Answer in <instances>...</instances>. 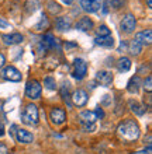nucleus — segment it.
<instances>
[{
  "label": "nucleus",
  "instance_id": "obj_1",
  "mask_svg": "<svg viewBox=\"0 0 152 154\" xmlns=\"http://www.w3.org/2000/svg\"><path fill=\"white\" fill-rule=\"evenodd\" d=\"M117 130H118V136L125 142H135L140 137V126L137 122L131 121V119L121 122Z\"/></svg>",
  "mask_w": 152,
  "mask_h": 154
},
{
  "label": "nucleus",
  "instance_id": "obj_2",
  "mask_svg": "<svg viewBox=\"0 0 152 154\" xmlns=\"http://www.w3.org/2000/svg\"><path fill=\"white\" fill-rule=\"evenodd\" d=\"M40 115H38V108L34 104H28L25 105L23 114H21V121L24 122L25 125H30V126H34L38 123V119Z\"/></svg>",
  "mask_w": 152,
  "mask_h": 154
},
{
  "label": "nucleus",
  "instance_id": "obj_3",
  "mask_svg": "<svg viewBox=\"0 0 152 154\" xmlns=\"http://www.w3.org/2000/svg\"><path fill=\"white\" fill-rule=\"evenodd\" d=\"M96 119L97 118H96L93 111H82L79 114V122H80V125L83 126V129L86 130V132H93L96 129V126H95Z\"/></svg>",
  "mask_w": 152,
  "mask_h": 154
},
{
  "label": "nucleus",
  "instance_id": "obj_4",
  "mask_svg": "<svg viewBox=\"0 0 152 154\" xmlns=\"http://www.w3.org/2000/svg\"><path fill=\"white\" fill-rule=\"evenodd\" d=\"M87 73V63L80 57H76L72 65V76L76 80H83Z\"/></svg>",
  "mask_w": 152,
  "mask_h": 154
},
{
  "label": "nucleus",
  "instance_id": "obj_5",
  "mask_svg": "<svg viewBox=\"0 0 152 154\" xmlns=\"http://www.w3.org/2000/svg\"><path fill=\"white\" fill-rule=\"evenodd\" d=\"M41 84L37 80H28L25 85V95L30 100H38L41 97Z\"/></svg>",
  "mask_w": 152,
  "mask_h": 154
},
{
  "label": "nucleus",
  "instance_id": "obj_6",
  "mask_svg": "<svg viewBox=\"0 0 152 154\" xmlns=\"http://www.w3.org/2000/svg\"><path fill=\"white\" fill-rule=\"evenodd\" d=\"M135 25H137V20L135 17L132 16V14H125L123 17V20H121V31H124L125 34H131L134 29H135Z\"/></svg>",
  "mask_w": 152,
  "mask_h": 154
},
{
  "label": "nucleus",
  "instance_id": "obj_7",
  "mask_svg": "<svg viewBox=\"0 0 152 154\" xmlns=\"http://www.w3.org/2000/svg\"><path fill=\"white\" fill-rule=\"evenodd\" d=\"M40 48L42 51H47V49H59V41L53 37L52 34H47L42 38V42L40 45Z\"/></svg>",
  "mask_w": 152,
  "mask_h": 154
},
{
  "label": "nucleus",
  "instance_id": "obj_8",
  "mask_svg": "<svg viewBox=\"0 0 152 154\" xmlns=\"http://www.w3.org/2000/svg\"><path fill=\"white\" fill-rule=\"evenodd\" d=\"M102 0H80V7L86 13H96L102 8Z\"/></svg>",
  "mask_w": 152,
  "mask_h": 154
},
{
  "label": "nucleus",
  "instance_id": "obj_9",
  "mask_svg": "<svg viewBox=\"0 0 152 154\" xmlns=\"http://www.w3.org/2000/svg\"><path fill=\"white\" fill-rule=\"evenodd\" d=\"M2 76H3V79H6V80L14 81V83L21 80V73L14 66H7V67L3 70V74H2Z\"/></svg>",
  "mask_w": 152,
  "mask_h": 154
},
{
  "label": "nucleus",
  "instance_id": "obj_10",
  "mask_svg": "<svg viewBox=\"0 0 152 154\" xmlns=\"http://www.w3.org/2000/svg\"><path fill=\"white\" fill-rule=\"evenodd\" d=\"M50 119L53 125H62L66 121V112L61 108H53L50 114Z\"/></svg>",
  "mask_w": 152,
  "mask_h": 154
},
{
  "label": "nucleus",
  "instance_id": "obj_11",
  "mask_svg": "<svg viewBox=\"0 0 152 154\" xmlns=\"http://www.w3.org/2000/svg\"><path fill=\"white\" fill-rule=\"evenodd\" d=\"M87 100H89V95L85 90H76L72 95V101L78 106H85L87 104Z\"/></svg>",
  "mask_w": 152,
  "mask_h": 154
},
{
  "label": "nucleus",
  "instance_id": "obj_12",
  "mask_svg": "<svg viewBox=\"0 0 152 154\" xmlns=\"http://www.w3.org/2000/svg\"><path fill=\"white\" fill-rule=\"evenodd\" d=\"M96 81L99 83L100 85H104V87H108V85L113 83V74L107 70H100L99 73L96 74Z\"/></svg>",
  "mask_w": 152,
  "mask_h": 154
},
{
  "label": "nucleus",
  "instance_id": "obj_13",
  "mask_svg": "<svg viewBox=\"0 0 152 154\" xmlns=\"http://www.w3.org/2000/svg\"><path fill=\"white\" fill-rule=\"evenodd\" d=\"M23 35L18 32H14V34H4L2 35V41H3L6 45H17V44H21L23 42Z\"/></svg>",
  "mask_w": 152,
  "mask_h": 154
},
{
  "label": "nucleus",
  "instance_id": "obj_14",
  "mask_svg": "<svg viewBox=\"0 0 152 154\" xmlns=\"http://www.w3.org/2000/svg\"><path fill=\"white\" fill-rule=\"evenodd\" d=\"M134 39H135L137 42H140L142 46H144V45H151V42H152V31L151 29H145V31H142V32H138Z\"/></svg>",
  "mask_w": 152,
  "mask_h": 154
},
{
  "label": "nucleus",
  "instance_id": "obj_15",
  "mask_svg": "<svg viewBox=\"0 0 152 154\" xmlns=\"http://www.w3.org/2000/svg\"><path fill=\"white\" fill-rule=\"evenodd\" d=\"M16 139H17V142H20V143H31L34 140V136L33 133H30L28 130H25V129H17L16 130Z\"/></svg>",
  "mask_w": 152,
  "mask_h": 154
},
{
  "label": "nucleus",
  "instance_id": "obj_16",
  "mask_svg": "<svg viewBox=\"0 0 152 154\" xmlns=\"http://www.w3.org/2000/svg\"><path fill=\"white\" fill-rule=\"evenodd\" d=\"M141 84H142L141 77L140 76H132L131 79H130V81H128V84H127L128 93L137 94L138 93V90H140V87H141Z\"/></svg>",
  "mask_w": 152,
  "mask_h": 154
},
{
  "label": "nucleus",
  "instance_id": "obj_17",
  "mask_svg": "<svg viewBox=\"0 0 152 154\" xmlns=\"http://www.w3.org/2000/svg\"><path fill=\"white\" fill-rule=\"evenodd\" d=\"M93 21L89 18V17H82L80 20L75 24V27H76V29H79V31H83V32H86V31H89V29L93 28Z\"/></svg>",
  "mask_w": 152,
  "mask_h": 154
},
{
  "label": "nucleus",
  "instance_id": "obj_18",
  "mask_svg": "<svg viewBox=\"0 0 152 154\" xmlns=\"http://www.w3.org/2000/svg\"><path fill=\"white\" fill-rule=\"evenodd\" d=\"M124 2H125V0H104V4H102L103 6V13L107 14L110 8H115V10H117V8H120L121 6H123Z\"/></svg>",
  "mask_w": 152,
  "mask_h": 154
},
{
  "label": "nucleus",
  "instance_id": "obj_19",
  "mask_svg": "<svg viewBox=\"0 0 152 154\" xmlns=\"http://www.w3.org/2000/svg\"><path fill=\"white\" fill-rule=\"evenodd\" d=\"M55 27H57L58 31H68V29L72 27V23L68 17H59L57 21H55Z\"/></svg>",
  "mask_w": 152,
  "mask_h": 154
},
{
  "label": "nucleus",
  "instance_id": "obj_20",
  "mask_svg": "<svg viewBox=\"0 0 152 154\" xmlns=\"http://www.w3.org/2000/svg\"><path fill=\"white\" fill-rule=\"evenodd\" d=\"M128 105H130V108H131V111L134 112L135 115H138V116H142V115L147 112V108H145L144 104H140L138 101H128Z\"/></svg>",
  "mask_w": 152,
  "mask_h": 154
},
{
  "label": "nucleus",
  "instance_id": "obj_21",
  "mask_svg": "<svg viewBox=\"0 0 152 154\" xmlns=\"http://www.w3.org/2000/svg\"><path fill=\"white\" fill-rule=\"evenodd\" d=\"M117 69H118V72H121V73L128 72V70L131 69V60H130L128 57H125V56L120 57L118 62H117Z\"/></svg>",
  "mask_w": 152,
  "mask_h": 154
},
{
  "label": "nucleus",
  "instance_id": "obj_22",
  "mask_svg": "<svg viewBox=\"0 0 152 154\" xmlns=\"http://www.w3.org/2000/svg\"><path fill=\"white\" fill-rule=\"evenodd\" d=\"M95 42L96 45H100V46H104V48H110V46L114 45V39H113L111 35H108V37H96Z\"/></svg>",
  "mask_w": 152,
  "mask_h": 154
},
{
  "label": "nucleus",
  "instance_id": "obj_23",
  "mask_svg": "<svg viewBox=\"0 0 152 154\" xmlns=\"http://www.w3.org/2000/svg\"><path fill=\"white\" fill-rule=\"evenodd\" d=\"M69 88H70V84L69 83H63V85H62V90H61V95H62V98H63V101L68 104V106H70L72 105V102H70V100H69Z\"/></svg>",
  "mask_w": 152,
  "mask_h": 154
},
{
  "label": "nucleus",
  "instance_id": "obj_24",
  "mask_svg": "<svg viewBox=\"0 0 152 154\" xmlns=\"http://www.w3.org/2000/svg\"><path fill=\"white\" fill-rule=\"evenodd\" d=\"M141 51H142V45H141L140 42H137L135 39H132L131 44H130V53L134 55V56H137V55H140Z\"/></svg>",
  "mask_w": 152,
  "mask_h": 154
},
{
  "label": "nucleus",
  "instance_id": "obj_25",
  "mask_svg": "<svg viewBox=\"0 0 152 154\" xmlns=\"http://www.w3.org/2000/svg\"><path fill=\"white\" fill-rule=\"evenodd\" d=\"M44 85H45L48 90H55L57 88V81L53 77H45V80H44Z\"/></svg>",
  "mask_w": 152,
  "mask_h": 154
},
{
  "label": "nucleus",
  "instance_id": "obj_26",
  "mask_svg": "<svg viewBox=\"0 0 152 154\" xmlns=\"http://www.w3.org/2000/svg\"><path fill=\"white\" fill-rule=\"evenodd\" d=\"M108 35H111V34L106 25H100L99 29L96 31V37H108Z\"/></svg>",
  "mask_w": 152,
  "mask_h": 154
},
{
  "label": "nucleus",
  "instance_id": "obj_27",
  "mask_svg": "<svg viewBox=\"0 0 152 154\" xmlns=\"http://www.w3.org/2000/svg\"><path fill=\"white\" fill-rule=\"evenodd\" d=\"M48 25H50V23H48V18H47V17L44 16V14H42L41 21H40V24L35 25V29H38V31H41V29L48 28Z\"/></svg>",
  "mask_w": 152,
  "mask_h": 154
},
{
  "label": "nucleus",
  "instance_id": "obj_28",
  "mask_svg": "<svg viewBox=\"0 0 152 154\" xmlns=\"http://www.w3.org/2000/svg\"><path fill=\"white\" fill-rule=\"evenodd\" d=\"M48 8H50V11L52 13V14H58V13L61 11V6L58 3H55V2H52V0L48 2Z\"/></svg>",
  "mask_w": 152,
  "mask_h": 154
},
{
  "label": "nucleus",
  "instance_id": "obj_29",
  "mask_svg": "<svg viewBox=\"0 0 152 154\" xmlns=\"http://www.w3.org/2000/svg\"><path fill=\"white\" fill-rule=\"evenodd\" d=\"M144 90L145 91H148V93H151L152 91V77L148 76L147 79H145L144 81Z\"/></svg>",
  "mask_w": 152,
  "mask_h": 154
},
{
  "label": "nucleus",
  "instance_id": "obj_30",
  "mask_svg": "<svg viewBox=\"0 0 152 154\" xmlns=\"http://www.w3.org/2000/svg\"><path fill=\"white\" fill-rule=\"evenodd\" d=\"M95 115H96V118H97V119H102V118L104 116V111H103L100 106H97V108H96V111H95Z\"/></svg>",
  "mask_w": 152,
  "mask_h": 154
},
{
  "label": "nucleus",
  "instance_id": "obj_31",
  "mask_svg": "<svg viewBox=\"0 0 152 154\" xmlns=\"http://www.w3.org/2000/svg\"><path fill=\"white\" fill-rule=\"evenodd\" d=\"M0 28H10V24L2 17H0Z\"/></svg>",
  "mask_w": 152,
  "mask_h": 154
},
{
  "label": "nucleus",
  "instance_id": "obj_32",
  "mask_svg": "<svg viewBox=\"0 0 152 154\" xmlns=\"http://www.w3.org/2000/svg\"><path fill=\"white\" fill-rule=\"evenodd\" d=\"M8 150H7V146L4 144V143L0 142V154H7Z\"/></svg>",
  "mask_w": 152,
  "mask_h": 154
},
{
  "label": "nucleus",
  "instance_id": "obj_33",
  "mask_svg": "<svg viewBox=\"0 0 152 154\" xmlns=\"http://www.w3.org/2000/svg\"><path fill=\"white\" fill-rule=\"evenodd\" d=\"M135 154H152V150H151V147H147V149H144V150L137 151Z\"/></svg>",
  "mask_w": 152,
  "mask_h": 154
},
{
  "label": "nucleus",
  "instance_id": "obj_34",
  "mask_svg": "<svg viewBox=\"0 0 152 154\" xmlns=\"http://www.w3.org/2000/svg\"><path fill=\"white\" fill-rule=\"evenodd\" d=\"M4 63H6V57H4V55H2V53H0V69L4 66Z\"/></svg>",
  "mask_w": 152,
  "mask_h": 154
},
{
  "label": "nucleus",
  "instance_id": "obj_35",
  "mask_svg": "<svg viewBox=\"0 0 152 154\" xmlns=\"http://www.w3.org/2000/svg\"><path fill=\"white\" fill-rule=\"evenodd\" d=\"M110 95H104V100H103V104H104V105H107V104H108V100H110Z\"/></svg>",
  "mask_w": 152,
  "mask_h": 154
},
{
  "label": "nucleus",
  "instance_id": "obj_36",
  "mask_svg": "<svg viewBox=\"0 0 152 154\" xmlns=\"http://www.w3.org/2000/svg\"><path fill=\"white\" fill-rule=\"evenodd\" d=\"M2 136H4V128H3V125L0 123V137H2Z\"/></svg>",
  "mask_w": 152,
  "mask_h": 154
},
{
  "label": "nucleus",
  "instance_id": "obj_37",
  "mask_svg": "<svg viewBox=\"0 0 152 154\" xmlns=\"http://www.w3.org/2000/svg\"><path fill=\"white\" fill-rule=\"evenodd\" d=\"M62 2H63V3H65V4H68V6H69V4H72V3H73V0H62Z\"/></svg>",
  "mask_w": 152,
  "mask_h": 154
},
{
  "label": "nucleus",
  "instance_id": "obj_38",
  "mask_svg": "<svg viewBox=\"0 0 152 154\" xmlns=\"http://www.w3.org/2000/svg\"><path fill=\"white\" fill-rule=\"evenodd\" d=\"M147 4H148V7H152V0H147Z\"/></svg>",
  "mask_w": 152,
  "mask_h": 154
},
{
  "label": "nucleus",
  "instance_id": "obj_39",
  "mask_svg": "<svg viewBox=\"0 0 152 154\" xmlns=\"http://www.w3.org/2000/svg\"><path fill=\"white\" fill-rule=\"evenodd\" d=\"M10 154H16V153H10Z\"/></svg>",
  "mask_w": 152,
  "mask_h": 154
}]
</instances>
